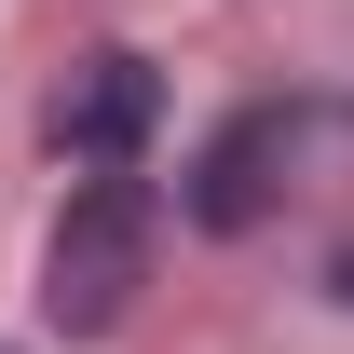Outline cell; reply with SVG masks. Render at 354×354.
<instances>
[{"label": "cell", "instance_id": "5b68a950", "mask_svg": "<svg viewBox=\"0 0 354 354\" xmlns=\"http://www.w3.org/2000/svg\"><path fill=\"white\" fill-rule=\"evenodd\" d=\"M0 354H14V341H0Z\"/></svg>", "mask_w": 354, "mask_h": 354}, {"label": "cell", "instance_id": "277c9868", "mask_svg": "<svg viewBox=\"0 0 354 354\" xmlns=\"http://www.w3.org/2000/svg\"><path fill=\"white\" fill-rule=\"evenodd\" d=\"M327 300H354V245H341V259H327Z\"/></svg>", "mask_w": 354, "mask_h": 354}, {"label": "cell", "instance_id": "3957f363", "mask_svg": "<svg viewBox=\"0 0 354 354\" xmlns=\"http://www.w3.org/2000/svg\"><path fill=\"white\" fill-rule=\"evenodd\" d=\"M150 109H164V68L150 55H82L68 82H55V150L82 177H136V150H150Z\"/></svg>", "mask_w": 354, "mask_h": 354}, {"label": "cell", "instance_id": "6da1fadb", "mask_svg": "<svg viewBox=\"0 0 354 354\" xmlns=\"http://www.w3.org/2000/svg\"><path fill=\"white\" fill-rule=\"evenodd\" d=\"M150 245H164V205H150V177H82L41 232V313L68 341H109L150 286Z\"/></svg>", "mask_w": 354, "mask_h": 354}, {"label": "cell", "instance_id": "7a4b0ae2", "mask_svg": "<svg viewBox=\"0 0 354 354\" xmlns=\"http://www.w3.org/2000/svg\"><path fill=\"white\" fill-rule=\"evenodd\" d=\"M286 164H300V109L286 95H259V109H232L205 150H191V232H259L272 218V191H286Z\"/></svg>", "mask_w": 354, "mask_h": 354}]
</instances>
